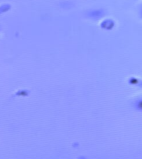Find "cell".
I'll use <instances>...</instances> for the list:
<instances>
[{
  "label": "cell",
  "mask_w": 142,
  "mask_h": 159,
  "mask_svg": "<svg viewBox=\"0 0 142 159\" xmlns=\"http://www.w3.org/2000/svg\"><path fill=\"white\" fill-rule=\"evenodd\" d=\"M139 107L141 108V109H142V101H141L140 102H139Z\"/></svg>",
  "instance_id": "obj_1"
}]
</instances>
